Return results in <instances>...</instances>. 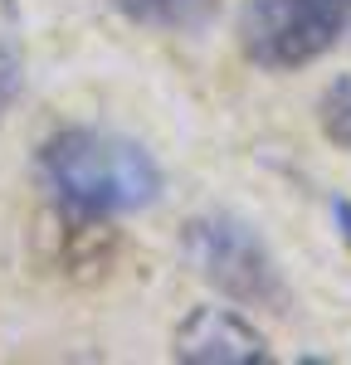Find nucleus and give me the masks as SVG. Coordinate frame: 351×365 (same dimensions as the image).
<instances>
[{
  "label": "nucleus",
  "instance_id": "obj_1",
  "mask_svg": "<svg viewBox=\"0 0 351 365\" xmlns=\"http://www.w3.org/2000/svg\"><path fill=\"white\" fill-rule=\"evenodd\" d=\"M34 175L44 195L78 225L142 215L166 190L156 156L142 141L108 132V127H58L34 151Z\"/></svg>",
  "mask_w": 351,
  "mask_h": 365
},
{
  "label": "nucleus",
  "instance_id": "obj_2",
  "mask_svg": "<svg viewBox=\"0 0 351 365\" xmlns=\"http://www.w3.org/2000/svg\"><path fill=\"white\" fill-rule=\"evenodd\" d=\"M180 253L225 302L244 312H283L288 282L278 273V258L268 253L259 229L234 215H195L180 229Z\"/></svg>",
  "mask_w": 351,
  "mask_h": 365
},
{
  "label": "nucleus",
  "instance_id": "obj_3",
  "mask_svg": "<svg viewBox=\"0 0 351 365\" xmlns=\"http://www.w3.org/2000/svg\"><path fill=\"white\" fill-rule=\"evenodd\" d=\"M351 39V0H244L239 49L263 73H297Z\"/></svg>",
  "mask_w": 351,
  "mask_h": 365
},
{
  "label": "nucleus",
  "instance_id": "obj_4",
  "mask_svg": "<svg viewBox=\"0 0 351 365\" xmlns=\"http://www.w3.org/2000/svg\"><path fill=\"white\" fill-rule=\"evenodd\" d=\"M171 351H176V361H190V365H263L268 361V341L244 317V307H220V302L185 312L171 336Z\"/></svg>",
  "mask_w": 351,
  "mask_h": 365
},
{
  "label": "nucleus",
  "instance_id": "obj_5",
  "mask_svg": "<svg viewBox=\"0 0 351 365\" xmlns=\"http://www.w3.org/2000/svg\"><path fill=\"white\" fill-rule=\"evenodd\" d=\"M108 5L146 29H195L210 15V0H108Z\"/></svg>",
  "mask_w": 351,
  "mask_h": 365
},
{
  "label": "nucleus",
  "instance_id": "obj_6",
  "mask_svg": "<svg viewBox=\"0 0 351 365\" xmlns=\"http://www.w3.org/2000/svg\"><path fill=\"white\" fill-rule=\"evenodd\" d=\"M317 127L332 146H342L351 156V73L327 83V93H322V103H317Z\"/></svg>",
  "mask_w": 351,
  "mask_h": 365
},
{
  "label": "nucleus",
  "instance_id": "obj_7",
  "mask_svg": "<svg viewBox=\"0 0 351 365\" xmlns=\"http://www.w3.org/2000/svg\"><path fill=\"white\" fill-rule=\"evenodd\" d=\"M332 220H337V229H342V239L351 244V200H332Z\"/></svg>",
  "mask_w": 351,
  "mask_h": 365
},
{
  "label": "nucleus",
  "instance_id": "obj_8",
  "mask_svg": "<svg viewBox=\"0 0 351 365\" xmlns=\"http://www.w3.org/2000/svg\"><path fill=\"white\" fill-rule=\"evenodd\" d=\"M0 93H5V68H0Z\"/></svg>",
  "mask_w": 351,
  "mask_h": 365
}]
</instances>
